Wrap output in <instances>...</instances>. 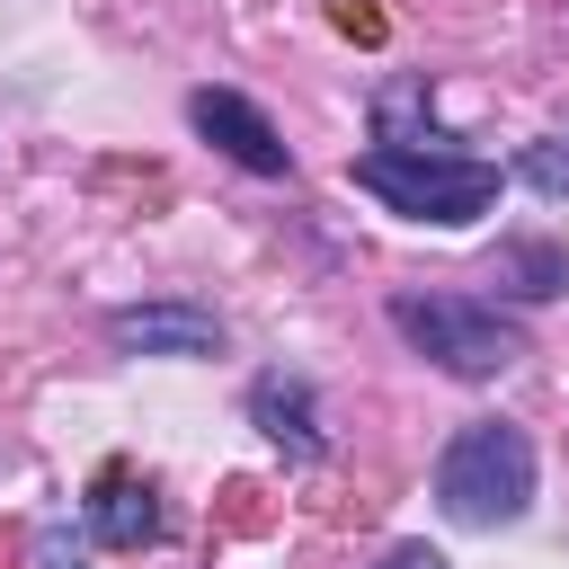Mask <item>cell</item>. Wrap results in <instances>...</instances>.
Segmentation results:
<instances>
[{
    "label": "cell",
    "instance_id": "cell-2",
    "mask_svg": "<svg viewBox=\"0 0 569 569\" xmlns=\"http://www.w3.org/2000/svg\"><path fill=\"white\" fill-rule=\"evenodd\" d=\"M436 498H445L453 525H516L533 507V445H525V427L471 418L445 445V462H436Z\"/></svg>",
    "mask_w": 569,
    "mask_h": 569
},
{
    "label": "cell",
    "instance_id": "cell-3",
    "mask_svg": "<svg viewBox=\"0 0 569 569\" xmlns=\"http://www.w3.org/2000/svg\"><path fill=\"white\" fill-rule=\"evenodd\" d=\"M391 329H400L418 356H436L445 373H462V382H489V373H507V365L525 356L516 320H498V311H480V302H453V293H400V302H391Z\"/></svg>",
    "mask_w": 569,
    "mask_h": 569
},
{
    "label": "cell",
    "instance_id": "cell-1",
    "mask_svg": "<svg viewBox=\"0 0 569 569\" xmlns=\"http://www.w3.org/2000/svg\"><path fill=\"white\" fill-rule=\"evenodd\" d=\"M356 187L382 196L391 213L445 222V231H462L498 204V169L471 151H356Z\"/></svg>",
    "mask_w": 569,
    "mask_h": 569
},
{
    "label": "cell",
    "instance_id": "cell-6",
    "mask_svg": "<svg viewBox=\"0 0 569 569\" xmlns=\"http://www.w3.org/2000/svg\"><path fill=\"white\" fill-rule=\"evenodd\" d=\"M89 533H98L107 551H142V542L160 533L151 489H142L133 471H98V489H89Z\"/></svg>",
    "mask_w": 569,
    "mask_h": 569
},
{
    "label": "cell",
    "instance_id": "cell-4",
    "mask_svg": "<svg viewBox=\"0 0 569 569\" xmlns=\"http://www.w3.org/2000/svg\"><path fill=\"white\" fill-rule=\"evenodd\" d=\"M187 116H196V133H204V142H222V151H231L240 169H258V178H284V169H293V151L276 142V124H267L240 89H196V98H187Z\"/></svg>",
    "mask_w": 569,
    "mask_h": 569
},
{
    "label": "cell",
    "instance_id": "cell-8",
    "mask_svg": "<svg viewBox=\"0 0 569 569\" xmlns=\"http://www.w3.org/2000/svg\"><path fill=\"white\" fill-rule=\"evenodd\" d=\"M516 178L542 187V196H569V142H533V151L516 160Z\"/></svg>",
    "mask_w": 569,
    "mask_h": 569
},
{
    "label": "cell",
    "instance_id": "cell-9",
    "mask_svg": "<svg viewBox=\"0 0 569 569\" xmlns=\"http://www.w3.org/2000/svg\"><path fill=\"white\" fill-rule=\"evenodd\" d=\"M507 276H525L516 293H560V276H569V267H560L551 249H507Z\"/></svg>",
    "mask_w": 569,
    "mask_h": 569
},
{
    "label": "cell",
    "instance_id": "cell-5",
    "mask_svg": "<svg viewBox=\"0 0 569 569\" xmlns=\"http://www.w3.org/2000/svg\"><path fill=\"white\" fill-rule=\"evenodd\" d=\"M116 347H142V356H213L222 347V320L196 311V302H133L107 320Z\"/></svg>",
    "mask_w": 569,
    "mask_h": 569
},
{
    "label": "cell",
    "instance_id": "cell-12",
    "mask_svg": "<svg viewBox=\"0 0 569 569\" xmlns=\"http://www.w3.org/2000/svg\"><path fill=\"white\" fill-rule=\"evenodd\" d=\"M382 569H453V560H445V551H427V542H400Z\"/></svg>",
    "mask_w": 569,
    "mask_h": 569
},
{
    "label": "cell",
    "instance_id": "cell-10",
    "mask_svg": "<svg viewBox=\"0 0 569 569\" xmlns=\"http://www.w3.org/2000/svg\"><path fill=\"white\" fill-rule=\"evenodd\" d=\"M36 560H44V569H89V551H80L71 533H36Z\"/></svg>",
    "mask_w": 569,
    "mask_h": 569
},
{
    "label": "cell",
    "instance_id": "cell-11",
    "mask_svg": "<svg viewBox=\"0 0 569 569\" xmlns=\"http://www.w3.org/2000/svg\"><path fill=\"white\" fill-rule=\"evenodd\" d=\"M338 36H365V44H382V9H356V0H338Z\"/></svg>",
    "mask_w": 569,
    "mask_h": 569
},
{
    "label": "cell",
    "instance_id": "cell-7",
    "mask_svg": "<svg viewBox=\"0 0 569 569\" xmlns=\"http://www.w3.org/2000/svg\"><path fill=\"white\" fill-rule=\"evenodd\" d=\"M249 418H258V427H267L293 462H311V453H320V427H311V382H293V373H258Z\"/></svg>",
    "mask_w": 569,
    "mask_h": 569
}]
</instances>
